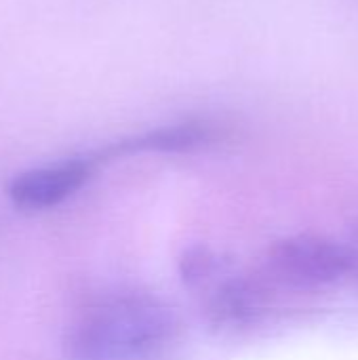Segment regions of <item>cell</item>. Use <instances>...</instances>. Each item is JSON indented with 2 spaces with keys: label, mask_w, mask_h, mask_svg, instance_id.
I'll list each match as a JSON object with an SVG mask.
<instances>
[{
  "label": "cell",
  "mask_w": 358,
  "mask_h": 360,
  "mask_svg": "<svg viewBox=\"0 0 358 360\" xmlns=\"http://www.w3.org/2000/svg\"><path fill=\"white\" fill-rule=\"evenodd\" d=\"M186 342L179 312L160 295L116 289L89 300L72 316L65 360H177Z\"/></svg>",
  "instance_id": "6da1fadb"
},
{
  "label": "cell",
  "mask_w": 358,
  "mask_h": 360,
  "mask_svg": "<svg viewBox=\"0 0 358 360\" xmlns=\"http://www.w3.org/2000/svg\"><path fill=\"white\" fill-rule=\"evenodd\" d=\"M179 278L203 319L217 331L257 325L270 310L274 287L262 272H241L217 251L194 245L179 257Z\"/></svg>",
  "instance_id": "7a4b0ae2"
},
{
  "label": "cell",
  "mask_w": 358,
  "mask_h": 360,
  "mask_svg": "<svg viewBox=\"0 0 358 360\" xmlns=\"http://www.w3.org/2000/svg\"><path fill=\"white\" fill-rule=\"evenodd\" d=\"M354 270L350 245L317 234H295L270 247L262 274L274 289H317L333 285Z\"/></svg>",
  "instance_id": "3957f363"
},
{
  "label": "cell",
  "mask_w": 358,
  "mask_h": 360,
  "mask_svg": "<svg viewBox=\"0 0 358 360\" xmlns=\"http://www.w3.org/2000/svg\"><path fill=\"white\" fill-rule=\"evenodd\" d=\"M101 167L95 152L59 158L17 173L8 184V200L19 211L42 213L76 196Z\"/></svg>",
  "instance_id": "277c9868"
},
{
  "label": "cell",
  "mask_w": 358,
  "mask_h": 360,
  "mask_svg": "<svg viewBox=\"0 0 358 360\" xmlns=\"http://www.w3.org/2000/svg\"><path fill=\"white\" fill-rule=\"evenodd\" d=\"M224 137V129L207 118H190L171 124H162L150 131H141L129 137H122L106 148L97 150L95 156L99 162H108L122 156L135 154H184L209 148Z\"/></svg>",
  "instance_id": "5b68a950"
},
{
  "label": "cell",
  "mask_w": 358,
  "mask_h": 360,
  "mask_svg": "<svg viewBox=\"0 0 358 360\" xmlns=\"http://www.w3.org/2000/svg\"><path fill=\"white\" fill-rule=\"evenodd\" d=\"M350 249H352V253H354V266H357V270H358V238L354 245H350Z\"/></svg>",
  "instance_id": "8992f818"
}]
</instances>
